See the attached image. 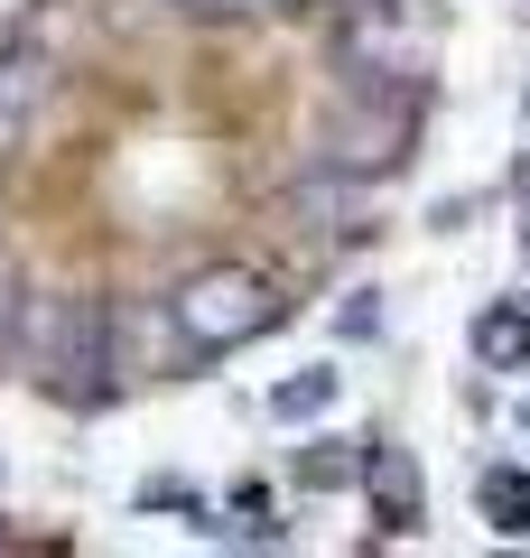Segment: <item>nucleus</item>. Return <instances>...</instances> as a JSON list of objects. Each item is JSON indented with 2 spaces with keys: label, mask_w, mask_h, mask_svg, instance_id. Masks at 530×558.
<instances>
[{
  "label": "nucleus",
  "mask_w": 530,
  "mask_h": 558,
  "mask_svg": "<svg viewBox=\"0 0 530 558\" xmlns=\"http://www.w3.org/2000/svg\"><path fill=\"white\" fill-rule=\"evenodd\" d=\"M20 363L57 400H103V391H112V317H103L94 299H28Z\"/></svg>",
  "instance_id": "f257e3e1"
},
{
  "label": "nucleus",
  "mask_w": 530,
  "mask_h": 558,
  "mask_svg": "<svg viewBox=\"0 0 530 558\" xmlns=\"http://www.w3.org/2000/svg\"><path fill=\"white\" fill-rule=\"evenodd\" d=\"M279 317H289V299L261 270H196L177 289V336L196 344V354H233V344L270 336Z\"/></svg>",
  "instance_id": "f03ea898"
},
{
  "label": "nucleus",
  "mask_w": 530,
  "mask_h": 558,
  "mask_svg": "<svg viewBox=\"0 0 530 558\" xmlns=\"http://www.w3.org/2000/svg\"><path fill=\"white\" fill-rule=\"evenodd\" d=\"M363 502H373V521L392 539H410L419 531V465H410V447H373V457H363Z\"/></svg>",
  "instance_id": "7ed1b4c3"
},
{
  "label": "nucleus",
  "mask_w": 530,
  "mask_h": 558,
  "mask_svg": "<svg viewBox=\"0 0 530 558\" xmlns=\"http://www.w3.org/2000/svg\"><path fill=\"white\" fill-rule=\"evenodd\" d=\"M474 363H493V373H521L530 363V307L521 299H493L474 317Z\"/></svg>",
  "instance_id": "20e7f679"
},
{
  "label": "nucleus",
  "mask_w": 530,
  "mask_h": 558,
  "mask_svg": "<svg viewBox=\"0 0 530 558\" xmlns=\"http://www.w3.org/2000/svg\"><path fill=\"white\" fill-rule=\"evenodd\" d=\"M474 512H484L503 539H521L530 531V475L521 465H484V475H474Z\"/></svg>",
  "instance_id": "39448f33"
},
{
  "label": "nucleus",
  "mask_w": 530,
  "mask_h": 558,
  "mask_svg": "<svg viewBox=\"0 0 530 558\" xmlns=\"http://www.w3.org/2000/svg\"><path fill=\"white\" fill-rule=\"evenodd\" d=\"M38 94H47V65H38V57H0V149H20Z\"/></svg>",
  "instance_id": "423d86ee"
},
{
  "label": "nucleus",
  "mask_w": 530,
  "mask_h": 558,
  "mask_svg": "<svg viewBox=\"0 0 530 558\" xmlns=\"http://www.w3.org/2000/svg\"><path fill=\"white\" fill-rule=\"evenodd\" d=\"M363 457H373V447H345V438H316L308 457H298V484H308V494H345V484H363Z\"/></svg>",
  "instance_id": "0eeeda50"
},
{
  "label": "nucleus",
  "mask_w": 530,
  "mask_h": 558,
  "mask_svg": "<svg viewBox=\"0 0 530 558\" xmlns=\"http://www.w3.org/2000/svg\"><path fill=\"white\" fill-rule=\"evenodd\" d=\"M335 391H345V373H326V363H316V373H289V381L270 391V418H316Z\"/></svg>",
  "instance_id": "6e6552de"
},
{
  "label": "nucleus",
  "mask_w": 530,
  "mask_h": 558,
  "mask_svg": "<svg viewBox=\"0 0 530 558\" xmlns=\"http://www.w3.org/2000/svg\"><path fill=\"white\" fill-rule=\"evenodd\" d=\"M335 336H382V307H373V289H353V307H335Z\"/></svg>",
  "instance_id": "1a4fd4ad"
},
{
  "label": "nucleus",
  "mask_w": 530,
  "mask_h": 558,
  "mask_svg": "<svg viewBox=\"0 0 530 558\" xmlns=\"http://www.w3.org/2000/svg\"><path fill=\"white\" fill-rule=\"evenodd\" d=\"M326 10H345V20H373V10H392V0H326Z\"/></svg>",
  "instance_id": "9d476101"
},
{
  "label": "nucleus",
  "mask_w": 530,
  "mask_h": 558,
  "mask_svg": "<svg viewBox=\"0 0 530 558\" xmlns=\"http://www.w3.org/2000/svg\"><path fill=\"white\" fill-rule=\"evenodd\" d=\"M196 10H215V20H242V10H261V0H196Z\"/></svg>",
  "instance_id": "9b49d317"
},
{
  "label": "nucleus",
  "mask_w": 530,
  "mask_h": 558,
  "mask_svg": "<svg viewBox=\"0 0 530 558\" xmlns=\"http://www.w3.org/2000/svg\"><path fill=\"white\" fill-rule=\"evenodd\" d=\"M521 428H530V400H521Z\"/></svg>",
  "instance_id": "f8f14e48"
}]
</instances>
